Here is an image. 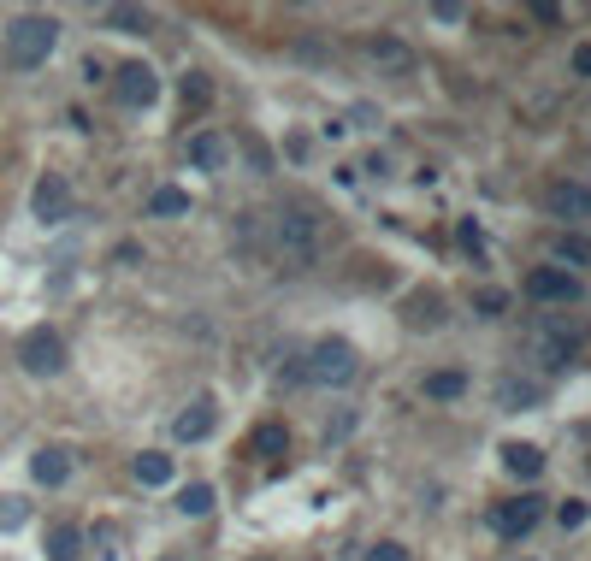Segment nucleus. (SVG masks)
Instances as JSON below:
<instances>
[{"label": "nucleus", "mask_w": 591, "mask_h": 561, "mask_svg": "<svg viewBox=\"0 0 591 561\" xmlns=\"http://www.w3.org/2000/svg\"><path fill=\"white\" fill-rule=\"evenodd\" d=\"M54 48H60V24H54L48 12H18V18L6 24V65H12V71L48 65Z\"/></svg>", "instance_id": "f257e3e1"}, {"label": "nucleus", "mask_w": 591, "mask_h": 561, "mask_svg": "<svg viewBox=\"0 0 591 561\" xmlns=\"http://www.w3.org/2000/svg\"><path fill=\"white\" fill-rule=\"evenodd\" d=\"M355 373H361V355H355L343 337L314 343V349H308V361H302V378H314V384H349Z\"/></svg>", "instance_id": "f03ea898"}, {"label": "nucleus", "mask_w": 591, "mask_h": 561, "mask_svg": "<svg viewBox=\"0 0 591 561\" xmlns=\"http://www.w3.org/2000/svg\"><path fill=\"white\" fill-rule=\"evenodd\" d=\"M278 254L290 266H314L320 260V219L314 213H278Z\"/></svg>", "instance_id": "7ed1b4c3"}, {"label": "nucleus", "mask_w": 591, "mask_h": 561, "mask_svg": "<svg viewBox=\"0 0 591 561\" xmlns=\"http://www.w3.org/2000/svg\"><path fill=\"white\" fill-rule=\"evenodd\" d=\"M18 361H24V373L54 378L66 367V337L48 331V325H36V331H24V343H18Z\"/></svg>", "instance_id": "20e7f679"}, {"label": "nucleus", "mask_w": 591, "mask_h": 561, "mask_svg": "<svg viewBox=\"0 0 591 561\" xmlns=\"http://www.w3.org/2000/svg\"><path fill=\"white\" fill-rule=\"evenodd\" d=\"M526 296H532V302H562V308H568V302H580V278L562 272V266H532V272H526Z\"/></svg>", "instance_id": "39448f33"}, {"label": "nucleus", "mask_w": 591, "mask_h": 561, "mask_svg": "<svg viewBox=\"0 0 591 561\" xmlns=\"http://www.w3.org/2000/svg\"><path fill=\"white\" fill-rule=\"evenodd\" d=\"M538 514H544V502L538 497H509L491 508V526L503 532V538H526L532 526H538Z\"/></svg>", "instance_id": "423d86ee"}, {"label": "nucleus", "mask_w": 591, "mask_h": 561, "mask_svg": "<svg viewBox=\"0 0 591 561\" xmlns=\"http://www.w3.org/2000/svg\"><path fill=\"white\" fill-rule=\"evenodd\" d=\"M544 207H550V219H591V189L574 178H556L544 189Z\"/></svg>", "instance_id": "0eeeda50"}, {"label": "nucleus", "mask_w": 591, "mask_h": 561, "mask_svg": "<svg viewBox=\"0 0 591 561\" xmlns=\"http://www.w3.org/2000/svg\"><path fill=\"white\" fill-rule=\"evenodd\" d=\"M30 207H36V219H42V225L71 219V184L60 178V172H48V178L36 184V195H30Z\"/></svg>", "instance_id": "6e6552de"}, {"label": "nucleus", "mask_w": 591, "mask_h": 561, "mask_svg": "<svg viewBox=\"0 0 591 561\" xmlns=\"http://www.w3.org/2000/svg\"><path fill=\"white\" fill-rule=\"evenodd\" d=\"M113 89H119V101H125V107H148V101L160 95V77H154L142 60H131V65H119Z\"/></svg>", "instance_id": "1a4fd4ad"}, {"label": "nucleus", "mask_w": 591, "mask_h": 561, "mask_svg": "<svg viewBox=\"0 0 591 561\" xmlns=\"http://www.w3.org/2000/svg\"><path fill=\"white\" fill-rule=\"evenodd\" d=\"M30 479H36V485H48V491H54V485H66V479H71V449H36Z\"/></svg>", "instance_id": "9d476101"}, {"label": "nucleus", "mask_w": 591, "mask_h": 561, "mask_svg": "<svg viewBox=\"0 0 591 561\" xmlns=\"http://www.w3.org/2000/svg\"><path fill=\"white\" fill-rule=\"evenodd\" d=\"M225 154H231V148H225L219 130H196V136H190V166H201V172H219Z\"/></svg>", "instance_id": "9b49d317"}, {"label": "nucleus", "mask_w": 591, "mask_h": 561, "mask_svg": "<svg viewBox=\"0 0 591 561\" xmlns=\"http://www.w3.org/2000/svg\"><path fill=\"white\" fill-rule=\"evenodd\" d=\"M172 432L184 437V443H201V437L213 432V396H196V402L178 414V426H172Z\"/></svg>", "instance_id": "f8f14e48"}, {"label": "nucleus", "mask_w": 591, "mask_h": 561, "mask_svg": "<svg viewBox=\"0 0 591 561\" xmlns=\"http://www.w3.org/2000/svg\"><path fill=\"white\" fill-rule=\"evenodd\" d=\"M503 467H509L515 479H538V473H544V455H538L532 443H503Z\"/></svg>", "instance_id": "ddd939ff"}, {"label": "nucleus", "mask_w": 591, "mask_h": 561, "mask_svg": "<svg viewBox=\"0 0 591 561\" xmlns=\"http://www.w3.org/2000/svg\"><path fill=\"white\" fill-rule=\"evenodd\" d=\"M249 449H255V455H266V461H278V455H290V432H284L278 420H266V426H255Z\"/></svg>", "instance_id": "4468645a"}, {"label": "nucleus", "mask_w": 591, "mask_h": 561, "mask_svg": "<svg viewBox=\"0 0 591 561\" xmlns=\"http://www.w3.org/2000/svg\"><path fill=\"white\" fill-rule=\"evenodd\" d=\"M48 561H83V526H54L48 532Z\"/></svg>", "instance_id": "2eb2a0df"}, {"label": "nucleus", "mask_w": 591, "mask_h": 561, "mask_svg": "<svg viewBox=\"0 0 591 561\" xmlns=\"http://www.w3.org/2000/svg\"><path fill=\"white\" fill-rule=\"evenodd\" d=\"M136 485H172V455L142 449V455H136Z\"/></svg>", "instance_id": "dca6fc26"}, {"label": "nucleus", "mask_w": 591, "mask_h": 561, "mask_svg": "<svg viewBox=\"0 0 591 561\" xmlns=\"http://www.w3.org/2000/svg\"><path fill=\"white\" fill-rule=\"evenodd\" d=\"M461 390H467V373H456V367H444V373H426V396H432V402H456Z\"/></svg>", "instance_id": "f3484780"}, {"label": "nucleus", "mask_w": 591, "mask_h": 561, "mask_svg": "<svg viewBox=\"0 0 591 561\" xmlns=\"http://www.w3.org/2000/svg\"><path fill=\"white\" fill-rule=\"evenodd\" d=\"M101 18H107L113 30H125V36H136V30H148V12H142V6H107Z\"/></svg>", "instance_id": "a211bd4d"}, {"label": "nucleus", "mask_w": 591, "mask_h": 561, "mask_svg": "<svg viewBox=\"0 0 591 561\" xmlns=\"http://www.w3.org/2000/svg\"><path fill=\"white\" fill-rule=\"evenodd\" d=\"M148 213H160V219L190 213V195H184V189H154V195H148Z\"/></svg>", "instance_id": "6ab92c4d"}, {"label": "nucleus", "mask_w": 591, "mask_h": 561, "mask_svg": "<svg viewBox=\"0 0 591 561\" xmlns=\"http://www.w3.org/2000/svg\"><path fill=\"white\" fill-rule=\"evenodd\" d=\"M556 260H568V266H591V243H586V237H574V231H562V237H556Z\"/></svg>", "instance_id": "aec40b11"}, {"label": "nucleus", "mask_w": 591, "mask_h": 561, "mask_svg": "<svg viewBox=\"0 0 591 561\" xmlns=\"http://www.w3.org/2000/svg\"><path fill=\"white\" fill-rule=\"evenodd\" d=\"M373 60L391 65V71H408V48H402L396 36H379V42H373Z\"/></svg>", "instance_id": "412c9836"}, {"label": "nucleus", "mask_w": 591, "mask_h": 561, "mask_svg": "<svg viewBox=\"0 0 591 561\" xmlns=\"http://www.w3.org/2000/svg\"><path fill=\"white\" fill-rule=\"evenodd\" d=\"M30 520V502L24 497H0V532H18Z\"/></svg>", "instance_id": "4be33fe9"}, {"label": "nucleus", "mask_w": 591, "mask_h": 561, "mask_svg": "<svg viewBox=\"0 0 591 561\" xmlns=\"http://www.w3.org/2000/svg\"><path fill=\"white\" fill-rule=\"evenodd\" d=\"M178 508H184V514H207V508H213V485H184Z\"/></svg>", "instance_id": "5701e85b"}, {"label": "nucleus", "mask_w": 591, "mask_h": 561, "mask_svg": "<svg viewBox=\"0 0 591 561\" xmlns=\"http://www.w3.org/2000/svg\"><path fill=\"white\" fill-rule=\"evenodd\" d=\"M184 101H190V107H207V101H213V83H207L201 71H190V77H184Z\"/></svg>", "instance_id": "b1692460"}, {"label": "nucleus", "mask_w": 591, "mask_h": 561, "mask_svg": "<svg viewBox=\"0 0 591 561\" xmlns=\"http://www.w3.org/2000/svg\"><path fill=\"white\" fill-rule=\"evenodd\" d=\"M95 550L101 561H119V526H95Z\"/></svg>", "instance_id": "393cba45"}, {"label": "nucleus", "mask_w": 591, "mask_h": 561, "mask_svg": "<svg viewBox=\"0 0 591 561\" xmlns=\"http://www.w3.org/2000/svg\"><path fill=\"white\" fill-rule=\"evenodd\" d=\"M408 319H414V325H438V302H432V296H414V302H408Z\"/></svg>", "instance_id": "a878e982"}, {"label": "nucleus", "mask_w": 591, "mask_h": 561, "mask_svg": "<svg viewBox=\"0 0 591 561\" xmlns=\"http://www.w3.org/2000/svg\"><path fill=\"white\" fill-rule=\"evenodd\" d=\"M556 520H562L568 532H574V526H586V502H580V497H568L562 508H556Z\"/></svg>", "instance_id": "bb28decb"}, {"label": "nucleus", "mask_w": 591, "mask_h": 561, "mask_svg": "<svg viewBox=\"0 0 591 561\" xmlns=\"http://www.w3.org/2000/svg\"><path fill=\"white\" fill-rule=\"evenodd\" d=\"M503 402L515 408V402H538V384H515V378H503Z\"/></svg>", "instance_id": "cd10ccee"}, {"label": "nucleus", "mask_w": 591, "mask_h": 561, "mask_svg": "<svg viewBox=\"0 0 591 561\" xmlns=\"http://www.w3.org/2000/svg\"><path fill=\"white\" fill-rule=\"evenodd\" d=\"M367 561H408V550H402V544H391V538H385V544H373V550H367Z\"/></svg>", "instance_id": "c85d7f7f"}, {"label": "nucleus", "mask_w": 591, "mask_h": 561, "mask_svg": "<svg viewBox=\"0 0 591 561\" xmlns=\"http://www.w3.org/2000/svg\"><path fill=\"white\" fill-rule=\"evenodd\" d=\"M532 18H538V24H562V6H556V0H538Z\"/></svg>", "instance_id": "c756f323"}, {"label": "nucleus", "mask_w": 591, "mask_h": 561, "mask_svg": "<svg viewBox=\"0 0 591 561\" xmlns=\"http://www.w3.org/2000/svg\"><path fill=\"white\" fill-rule=\"evenodd\" d=\"M509 308V296H503V290H485V296H479V313H503Z\"/></svg>", "instance_id": "7c9ffc66"}, {"label": "nucleus", "mask_w": 591, "mask_h": 561, "mask_svg": "<svg viewBox=\"0 0 591 561\" xmlns=\"http://www.w3.org/2000/svg\"><path fill=\"white\" fill-rule=\"evenodd\" d=\"M461 249H473V254L485 249V237H479V225H473V219H467V225H461Z\"/></svg>", "instance_id": "2f4dec72"}, {"label": "nucleus", "mask_w": 591, "mask_h": 561, "mask_svg": "<svg viewBox=\"0 0 591 561\" xmlns=\"http://www.w3.org/2000/svg\"><path fill=\"white\" fill-rule=\"evenodd\" d=\"M574 77H591V42H580V48H574Z\"/></svg>", "instance_id": "473e14b6"}, {"label": "nucleus", "mask_w": 591, "mask_h": 561, "mask_svg": "<svg viewBox=\"0 0 591 561\" xmlns=\"http://www.w3.org/2000/svg\"><path fill=\"white\" fill-rule=\"evenodd\" d=\"M160 561H184V556H178V550H166V556H160Z\"/></svg>", "instance_id": "72a5a7b5"}, {"label": "nucleus", "mask_w": 591, "mask_h": 561, "mask_svg": "<svg viewBox=\"0 0 591 561\" xmlns=\"http://www.w3.org/2000/svg\"><path fill=\"white\" fill-rule=\"evenodd\" d=\"M255 561H272V556H255Z\"/></svg>", "instance_id": "f704fd0d"}]
</instances>
